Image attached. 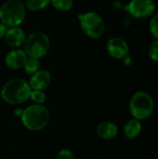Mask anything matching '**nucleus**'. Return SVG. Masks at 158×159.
Masks as SVG:
<instances>
[{"label": "nucleus", "mask_w": 158, "mask_h": 159, "mask_svg": "<svg viewBox=\"0 0 158 159\" xmlns=\"http://www.w3.org/2000/svg\"><path fill=\"white\" fill-rule=\"evenodd\" d=\"M50 3L55 8L61 11H67L71 9L74 5L73 0H51Z\"/></svg>", "instance_id": "16"}, {"label": "nucleus", "mask_w": 158, "mask_h": 159, "mask_svg": "<svg viewBox=\"0 0 158 159\" xmlns=\"http://www.w3.org/2000/svg\"><path fill=\"white\" fill-rule=\"evenodd\" d=\"M83 32L91 38H99L104 32V22L100 15L95 12H87L79 16Z\"/></svg>", "instance_id": "6"}, {"label": "nucleus", "mask_w": 158, "mask_h": 159, "mask_svg": "<svg viewBox=\"0 0 158 159\" xmlns=\"http://www.w3.org/2000/svg\"><path fill=\"white\" fill-rule=\"evenodd\" d=\"M149 57L154 61H158V40L151 44L149 48Z\"/></svg>", "instance_id": "18"}, {"label": "nucleus", "mask_w": 158, "mask_h": 159, "mask_svg": "<svg viewBox=\"0 0 158 159\" xmlns=\"http://www.w3.org/2000/svg\"><path fill=\"white\" fill-rule=\"evenodd\" d=\"M20 118L25 128L33 131H37L43 129L47 125L49 113L45 106L34 104L23 110Z\"/></svg>", "instance_id": "2"}, {"label": "nucleus", "mask_w": 158, "mask_h": 159, "mask_svg": "<svg viewBox=\"0 0 158 159\" xmlns=\"http://www.w3.org/2000/svg\"><path fill=\"white\" fill-rule=\"evenodd\" d=\"M6 41L10 47H20L22 45V43L25 41V34L21 28L19 26L16 27H10L7 30V33L5 34Z\"/></svg>", "instance_id": "11"}, {"label": "nucleus", "mask_w": 158, "mask_h": 159, "mask_svg": "<svg viewBox=\"0 0 158 159\" xmlns=\"http://www.w3.org/2000/svg\"><path fill=\"white\" fill-rule=\"evenodd\" d=\"M22 112H23L22 109H16V110H15V115H16V116H21Z\"/></svg>", "instance_id": "22"}, {"label": "nucleus", "mask_w": 158, "mask_h": 159, "mask_svg": "<svg viewBox=\"0 0 158 159\" xmlns=\"http://www.w3.org/2000/svg\"><path fill=\"white\" fill-rule=\"evenodd\" d=\"M131 16L139 19L149 17L155 11V3L152 0H131L127 6Z\"/></svg>", "instance_id": "7"}, {"label": "nucleus", "mask_w": 158, "mask_h": 159, "mask_svg": "<svg viewBox=\"0 0 158 159\" xmlns=\"http://www.w3.org/2000/svg\"><path fill=\"white\" fill-rule=\"evenodd\" d=\"M49 46V38L45 33L34 32L24 41V52L28 57L39 59L47 53Z\"/></svg>", "instance_id": "5"}, {"label": "nucleus", "mask_w": 158, "mask_h": 159, "mask_svg": "<svg viewBox=\"0 0 158 159\" xmlns=\"http://www.w3.org/2000/svg\"><path fill=\"white\" fill-rule=\"evenodd\" d=\"M97 133L102 139L111 140V139H114L117 135L118 129L115 123L111 121H104V122H102L98 126Z\"/></svg>", "instance_id": "12"}, {"label": "nucleus", "mask_w": 158, "mask_h": 159, "mask_svg": "<svg viewBox=\"0 0 158 159\" xmlns=\"http://www.w3.org/2000/svg\"><path fill=\"white\" fill-rule=\"evenodd\" d=\"M24 18L25 6L20 0H7L0 7V21L6 26H19Z\"/></svg>", "instance_id": "3"}, {"label": "nucleus", "mask_w": 158, "mask_h": 159, "mask_svg": "<svg viewBox=\"0 0 158 159\" xmlns=\"http://www.w3.org/2000/svg\"><path fill=\"white\" fill-rule=\"evenodd\" d=\"M108 53L115 59H125L129 54V46L127 42L119 37L111 38L106 45Z\"/></svg>", "instance_id": "8"}, {"label": "nucleus", "mask_w": 158, "mask_h": 159, "mask_svg": "<svg viewBox=\"0 0 158 159\" xmlns=\"http://www.w3.org/2000/svg\"><path fill=\"white\" fill-rule=\"evenodd\" d=\"M51 0H24V6L30 10L36 11L45 8Z\"/></svg>", "instance_id": "14"}, {"label": "nucleus", "mask_w": 158, "mask_h": 159, "mask_svg": "<svg viewBox=\"0 0 158 159\" xmlns=\"http://www.w3.org/2000/svg\"><path fill=\"white\" fill-rule=\"evenodd\" d=\"M51 81V75L49 72L46 70H39L32 75L30 79V87L34 90H44L48 87Z\"/></svg>", "instance_id": "10"}, {"label": "nucleus", "mask_w": 158, "mask_h": 159, "mask_svg": "<svg viewBox=\"0 0 158 159\" xmlns=\"http://www.w3.org/2000/svg\"><path fill=\"white\" fill-rule=\"evenodd\" d=\"M30 99L36 104H41L46 102L47 96L43 90H33L30 94Z\"/></svg>", "instance_id": "17"}, {"label": "nucleus", "mask_w": 158, "mask_h": 159, "mask_svg": "<svg viewBox=\"0 0 158 159\" xmlns=\"http://www.w3.org/2000/svg\"><path fill=\"white\" fill-rule=\"evenodd\" d=\"M56 159H75L74 158V155L73 154L72 151H70L69 149H62L59 152V154L57 155V158Z\"/></svg>", "instance_id": "20"}, {"label": "nucleus", "mask_w": 158, "mask_h": 159, "mask_svg": "<svg viewBox=\"0 0 158 159\" xmlns=\"http://www.w3.org/2000/svg\"><path fill=\"white\" fill-rule=\"evenodd\" d=\"M23 68H24V70H25V72L27 74L34 75V73H36L37 71H39L40 62H39L38 59L28 57L27 60H26V61H25V64H24Z\"/></svg>", "instance_id": "15"}, {"label": "nucleus", "mask_w": 158, "mask_h": 159, "mask_svg": "<svg viewBox=\"0 0 158 159\" xmlns=\"http://www.w3.org/2000/svg\"><path fill=\"white\" fill-rule=\"evenodd\" d=\"M155 108V102L151 95L144 91L136 92L130 99L129 110L134 118L144 120L151 116Z\"/></svg>", "instance_id": "4"}, {"label": "nucleus", "mask_w": 158, "mask_h": 159, "mask_svg": "<svg viewBox=\"0 0 158 159\" xmlns=\"http://www.w3.org/2000/svg\"><path fill=\"white\" fill-rule=\"evenodd\" d=\"M7 26L5 24H3L2 22H0V38L5 36L6 33H7Z\"/></svg>", "instance_id": "21"}, {"label": "nucleus", "mask_w": 158, "mask_h": 159, "mask_svg": "<svg viewBox=\"0 0 158 159\" xmlns=\"http://www.w3.org/2000/svg\"><path fill=\"white\" fill-rule=\"evenodd\" d=\"M142 128V127L141 121L136 118H133V119L129 120V122H127V124L125 125L124 133L128 139L133 140L141 134Z\"/></svg>", "instance_id": "13"}, {"label": "nucleus", "mask_w": 158, "mask_h": 159, "mask_svg": "<svg viewBox=\"0 0 158 159\" xmlns=\"http://www.w3.org/2000/svg\"><path fill=\"white\" fill-rule=\"evenodd\" d=\"M28 56L21 49H14L8 52L6 56L5 62L6 65L13 70H18L23 68Z\"/></svg>", "instance_id": "9"}, {"label": "nucleus", "mask_w": 158, "mask_h": 159, "mask_svg": "<svg viewBox=\"0 0 158 159\" xmlns=\"http://www.w3.org/2000/svg\"><path fill=\"white\" fill-rule=\"evenodd\" d=\"M150 31L158 40V13L152 18L150 21Z\"/></svg>", "instance_id": "19"}, {"label": "nucleus", "mask_w": 158, "mask_h": 159, "mask_svg": "<svg viewBox=\"0 0 158 159\" xmlns=\"http://www.w3.org/2000/svg\"><path fill=\"white\" fill-rule=\"evenodd\" d=\"M30 85L23 79L8 80L1 89L2 99L9 104H20L30 98Z\"/></svg>", "instance_id": "1"}]
</instances>
